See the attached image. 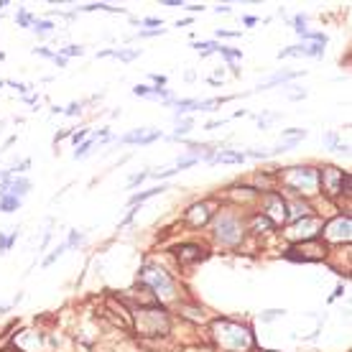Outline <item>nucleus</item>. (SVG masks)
<instances>
[{"label": "nucleus", "instance_id": "4", "mask_svg": "<svg viewBox=\"0 0 352 352\" xmlns=\"http://www.w3.org/2000/svg\"><path fill=\"white\" fill-rule=\"evenodd\" d=\"M138 329L143 335H161L169 329V322H166V312L161 309H143L138 312Z\"/></svg>", "mask_w": 352, "mask_h": 352}, {"label": "nucleus", "instance_id": "31", "mask_svg": "<svg viewBox=\"0 0 352 352\" xmlns=\"http://www.w3.org/2000/svg\"><path fill=\"white\" fill-rule=\"evenodd\" d=\"M64 113H67V115H79V105L74 102V105H69L67 110H64Z\"/></svg>", "mask_w": 352, "mask_h": 352}, {"label": "nucleus", "instance_id": "3", "mask_svg": "<svg viewBox=\"0 0 352 352\" xmlns=\"http://www.w3.org/2000/svg\"><path fill=\"white\" fill-rule=\"evenodd\" d=\"M214 232H217V240L225 245H235L243 237V227H240V222L232 214H219L214 222Z\"/></svg>", "mask_w": 352, "mask_h": 352}, {"label": "nucleus", "instance_id": "12", "mask_svg": "<svg viewBox=\"0 0 352 352\" xmlns=\"http://www.w3.org/2000/svg\"><path fill=\"white\" fill-rule=\"evenodd\" d=\"M212 161H214V164H240V161H245V153H230V151H222V153H217Z\"/></svg>", "mask_w": 352, "mask_h": 352}, {"label": "nucleus", "instance_id": "18", "mask_svg": "<svg viewBox=\"0 0 352 352\" xmlns=\"http://www.w3.org/2000/svg\"><path fill=\"white\" fill-rule=\"evenodd\" d=\"M253 225H255V230H268V227H273V225H271V219H268L266 214H263V217H255V219H253Z\"/></svg>", "mask_w": 352, "mask_h": 352}, {"label": "nucleus", "instance_id": "36", "mask_svg": "<svg viewBox=\"0 0 352 352\" xmlns=\"http://www.w3.org/2000/svg\"><path fill=\"white\" fill-rule=\"evenodd\" d=\"M10 309V306H0V314H3V312H8Z\"/></svg>", "mask_w": 352, "mask_h": 352}, {"label": "nucleus", "instance_id": "19", "mask_svg": "<svg viewBox=\"0 0 352 352\" xmlns=\"http://www.w3.org/2000/svg\"><path fill=\"white\" fill-rule=\"evenodd\" d=\"M0 207H3L5 212H10V209H15V207H18V199H15V196H3V202H0Z\"/></svg>", "mask_w": 352, "mask_h": 352}, {"label": "nucleus", "instance_id": "9", "mask_svg": "<svg viewBox=\"0 0 352 352\" xmlns=\"http://www.w3.org/2000/svg\"><path fill=\"white\" fill-rule=\"evenodd\" d=\"M342 171H337V169H324L322 171V184H327V189H329V194H340L342 189Z\"/></svg>", "mask_w": 352, "mask_h": 352}, {"label": "nucleus", "instance_id": "26", "mask_svg": "<svg viewBox=\"0 0 352 352\" xmlns=\"http://www.w3.org/2000/svg\"><path fill=\"white\" fill-rule=\"evenodd\" d=\"M64 54H67V56H82L84 49L82 46H67V49H64Z\"/></svg>", "mask_w": 352, "mask_h": 352}, {"label": "nucleus", "instance_id": "13", "mask_svg": "<svg viewBox=\"0 0 352 352\" xmlns=\"http://www.w3.org/2000/svg\"><path fill=\"white\" fill-rule=\"evenodd\" d=\"M8 189H10V194H13L15 199H18V196H23V194L31 189V181H28V179H13Z\"/></svg>", "mask_w": 352, "mask_h": 352}, {"label": "nucleus", "instance_id": "17", "mask_svg": "<svg viewBox=\"0 0 352 352\" xmlns=\"http://www.w3.org/2000/svg\"><path fill=\"white\" fill-rule=\"evenodd\" d=\"M51 28H54V26H51V20H36V23H33V31L41 33V36H43V33H49Z\"/></svg>", "mask_w": 352, "mask_h": 352}, {"label": "nucleus", "instance_id": "7", "mask_svg": "<svg viewBox=\"0 0 352 352\" xmlns=\"http://www.w3.org/2000/svg\"><path fill=\"white\" fill-rule=\"evenodd\" d=\"M266 204H268V219H271V225L273 222H283L286 219V202L281 199L278 194H271V196H266Z\"/></svg>", "mask_w": 352, "mask_h": 352}, {"label": "nucleus", "instance_id": "10", "mask_svg": "<svg viewBox=\"0 0 352 352\" xmlns=\"http://www.w3.org/2000/svg\"><path fill=\"white\" fill-rule=\"evenodd\" d=\"M176 255H179L181 263H196L204 258V250L199 245H179L176 248Z\"/></svg>", "mask_w": 352, "mask_h": 352}, {"label": "nucleus", "instance_id": "22", "mask_svg": "<svg viewBox=\"0 0 352 352\" xmlns=\"http://www.w3.org/2000/svg\"><path fill=\"white\" fill-rule=\"evenodd\" d=\"M191 130V120H184V123H179V128H176V136L174 138H181L184 133H189Z\"/></svg>", "mask_w": 352, "mask_h": 352}, {"label": "nucleus", "instance_id": "15", "mask_svg": "<svg viewBox=\"0 0 352 352\" xmlns=\"http://www.w3.org/2000/svg\"><path fill=\"white\" fill-rule=\"evenodd\" d=\"M306 214H309V207H306V204H301V202H294V204H291V212L286 214V217L299 219V217H306Z\"/></svg>", "mask_w": 352, "mask_h": 352}, {"label": "nucleus", "instance_id": "34", "mask_svg": "<svg viewBox=\"0 0 352 352\" xmlns=\"http://www.w3.org/2000/svg\"><path fill=\"white\" fill-rule=\"evenodd\" d=\"M36 54H41V56H46V59H51V51H46V49H36Z\"/></svg>", "mask_w": 352, "mask_h": 352}, {"label": "nucleus", "instance_id": "35", "mask_svg": "<svg viewBox=\"0 0 352 352\" xmlns=\"http://www.w3.org/2000/svg\"><path fill=\"white\" fill-rule=\"evenodd\" d=\"M217 13H230V5H219V8H214Z\"/></svg>", "mask_w": 352, "mask_h": 352}, {"label": "nucleus", "instance_id": "8", "mask_svg": "<svg viewBox=\"0 0 352 352\" xmlns=\"http://www.w3.org/2000/svg\"><path fill=\"white\" fill-rule=\"evenodd\" d=\"M327 237L329 240H350V217H340V219H335L332 225L327 227Z\"/></svg>", "mask_w": 352, "mask_h": 352}, {"label": "nucleus", "instance_id": "33", "mask_svg": "<svg viewBox=\"0 0 352 352\" xmlns=\"http://www.w3.org/2000/svg\"><path fill=\"white\" fill-rule=\"evenodd\" d=\"M54 61H56V64H59V67H64V64H67V59H64V56H59V54H56V56H54Z\"/></svg>", "mask_w": 352, "mask_h": 352}, {"label": "nucleus", "instance_id": "23", "mask_svg": "<svg viewBox=\"0 0 352 352\" xmlns=\"http://www.w3.org/2000/svg\"><path fill=\"white\" fill-rule=\"evenodd\" d=\"M64 250H67V245H59V248H56V250H54V253L46 258V260H43V266H51V263H54V260H56V258L64 253Z\"/></svg>", "mask_w": 352, "mask_h": 352}, {"label": "nucleus", "instance_id": "11", "mask_svg": "<svg viewBox=\"0 0 352 352\" xmlns=\"http://www.w3.org/2000/svg\"><path fill=\"white\" fill-rule=\"evenodd\" d=\"M186 219H189L191 225H196V227L204 225L207 219H209V209H207V204H194V207L186 212Z\"/></svg>", "mask_w": 352, "mask_h": 352}, {"label": "nucleus", "instance_id": "2", "mask_svg": "<svg viewBox=\"0 0 352 352\" xmlns=\"http://www.w3.org/2000/svg\"><path fill=\"white\" fill-rule=\"evenodd\" d=\"M214 329H222V332L227 335L225 340H219V342H222V347H227V350H230V342H235V345H232V350H248V347L253 345L250 332H248L245 327L235 324V322H217V324H214Z\"/></svg>", "mask_w": 352, "mask_h": 352}, {"label": "nucleus", "instance_id": "16", "mask_svg": "<svg viewBox=\"0 0 352 352\" xmlns=\"http://www.w3.org/2000/svg\"><path fill=\"white\" fill-rule=\"evenodd\" d=\"M294 77H296L294 72H283V74H276L273 79H268L263 87H271V84H278V82H286V79H294ZM263 87H260V90H263Z\"/></svg>", "mask_w": 352, "mask_h": 352}, {"label": "nucleus", "instance_id": "5", "mask_svg": "<svg viewBox=\"0 0 352 352\" xmlns=\"http://www.w3.org/2000/svg\"><path fill=\"white\" fill-rule=\"evenodd\" d=\"M289 184L294 189H314L317 184V174L312 169H291L289 174Z\"/></svg>", "mask_w": 352, "mask_h": 352}, {"label": "nucleus", "instance_id": "29", "mask_svg": "<svg viewBox=\"0 0 352 352\" xmlns=\"http://www.w3.org/2000/svg\"><path fill=\"white\" fill-rule=\"evenodd\" d=\"M164 28H156V31H141V38H151V36H161Z\"/></svg>", "mask_w": 352, "mask_h": 352}, {"label": "nucleus", "instance_id": "1", "mask_svg": "<svg viewBox=\"0 0 352 352\" xmlns=\"http://www.w3.org/2000/svg\"><path fill=\"white\" fill-rule=\"evenodd\" d=\"M141 278L153 289V294H156L159 299L164 296V299H171L174 296V281H171V276L166 273V271H161V268H156V266H146L143 268V273H141Z\"/></svg>", "mask_w": 352, "mask_h": 352}, {"label": "nucleus", "instance_id": "28", "mask_svg": "<svg viewBox=\"0 0 352 352\" xmlns=\"http://www.w3.org/2000/svg\"><path fill=\"white\" fill-rule=\"evenodd\" d=\"M77 243H82V235H79V230H72V237H69L67 248H72V245H77Z\"/></svg>", "mask_w": 352, "mask_h": 352}, {"label": "nucleus", "instance_id": "25", "mask_svg": "<svg viewBox=\"0 0 352 352\" xmlns=\"http://www.w3.org/2000/svg\"><path fill=\"white\" fill-rule=\"evenodd\" d=\"M133 95H138V97H148V95H151V87L138 84V87H133Z\"/></svg>", "mask_w": 352, "mask_h": 352}, {"label": "nucleus", "instance_id": "14", "mask_svg": "<svg viewBox=\"0 0 352 352\" xmlns=\"http://www.w3.org/2000/svg\"><path fill=\"white\" fill-rule=\"evenodd\" d=\"M161 191H166V186H153V189H148V191H143V194H136V196H130V204L146 202L148 196H156V194H161Z\"/></svg>", "mask_w": 352, "mask_h": 352}, {"label": "nucleus", "instance_id": "20", "mask_svg": "<svg viewBox=\"0 0 352 352\" xmlns=\"http://www.w3.org/2000/svg\"><path fill=\"white\" fill-rule=\"evenodd\" d=\"M110 56H118V59H123V61H130V59L138 56V51H110Z\"/></svg>", "mask_w": 352, "mask_h": 352}, {"label": "nucleus", "instance_id": "27", "mask_svg": "<svg viewBox=\"0 0 352 352\" xmlns=\"http://www.w3.org/2000/svg\"><path fill=\"white\" fill-rule=\"evenodd\" d=\"M283 136H296V138H304V136H306V130H301V128H291V130H283Z\"/></svg>", "mask_w": 352, "mask_h": 352}, {"label": "nucleus", "instance_id": "32", "mask_svg": "<svg viewBox=\"0 0 352 352\" xmlns=\"http://www.w3.org/2000/svg\"><path fill=\"white\" fill-rule=\"evenodd\" d=\"M82 138H84V130H79V133H74V136H72V141H74V143H79Z\"/></svg>", "mask_w": 352, "mask_h": 352}, {"label": "nucleus", "instance_id": "24", "mask_svg": "<svg viewBox=\"0 0 352 352\" xmlns=\"http://www.w3.org/2000/svg\"><path fill=\"white\" fill-rule=\"evenodd\" d=\"M294 26H296V33H306V18L304 15H299V18H294Z\"/></svg>", "mask_w": 352, "mask_h": 352}, {"label": "nucleus", "instance_id": "21", "mask_svg": "<svg viewBox=\"0 0 352 352\" xmlns=\"http://www.w3.org/2000/svg\"><path fill=\"white\" fill-rule=\"evenodd\" d=\"M281 314H283L281 309H268V312H263V314H260V319H263V322H273V319H278Z\"/></svg>", "mask_w": 352, "mask_h": 352}, {"label": "nucleus", "instance_id": "6", "mask_svg": "<svg viewBox=\"0 0 352 352\" xmlns=\"http://www.w3.org/2000/svg\"><path fill=\"white\" fill-rule=\"evenodd\" d=\"M156 138H161V130H151V128H138V130H133V133L123 136L120 141H123V143H141V146H146V143H153Z\"/></svg>", "mask_w": 352, "mask_h": 352}, {"label": "nucleus", "instance_id": "30", "mask_svg": "<svg viewBox=\"0 0 352 352\" xmlns=\"http://www.w3.org/2000/svg\"><path fill=\"white\" fill-rule=\"evenodd\" d=\"M18 23H20V26H28V23H31L28 13H23V10H20V13H18Z\"/></svg>", "mask_w": 352, "mask_h": 352}]
</instances>
